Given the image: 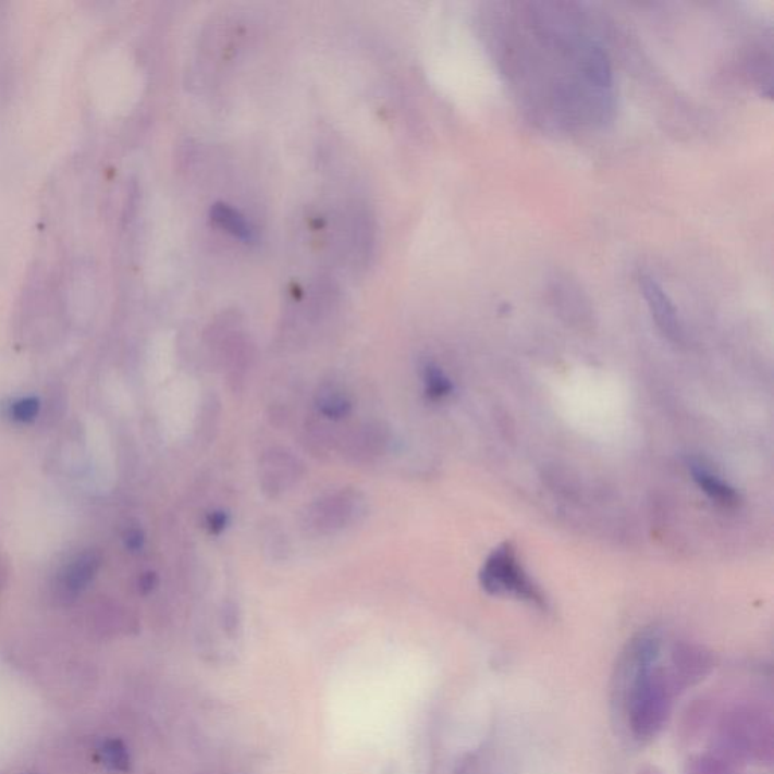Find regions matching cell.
I'll return each instance as SVG.
<instances>
[{"instance_id":"obj_1","label":"cell","mask_w":774,"mask_h":774,"mask_svg":"<svg viewBox=\"0 0 774 774\" xmlns=\"http://www.w3.org/2000/svg\"><path fill=\"white\" fill-rule=\"evenodd\" d=\"M616 679L617 702L624 707L634 737L637 740L655 738L671 717L676 693L667 671L626 646Z\"/></svg>"},{"instance_id":"obj_2","label":"cell","mask_w":774,"mask_h":774,"mask_svg":"<svg viewBox=\"0 0 774 774\" xmlns=\"http://www.w3.org/2000/svg\"><path fill=\"white\" fill-rule=\"evenodd\" d=\"M772 715L758 705H737L723 715L717 729V750L727 761L772 762Z\"/></svg>"},{"instance_id":"obj_3","label":"cell","mask_w":774,"mask_h":774,"mask_svg":"<svg viewBox=\"0 0 774 774\" xmlns=\"http://www.w3.org/2000/svg\"><path fill=\"white\" fill-rule=\"evenodd\" d=\"M480 582L490 594L515 597L544 606L542 591L524 570L513 543L505 542L492 551L480 572Z\"/></svg>"},{"instance_id":"obj_4","label":"cell","mask_w":774,"mask_h":774,"mask_svg":"<svg viewBox=\"0 0 774 774\" xmlns=\"http://www.w3.org/2000/svg\"><path fill=\"white\" fill-rule=\"evenodd\" d=\"M102 557L95 550L82 551L61 567L54 578V593L61 602H73L95 581Z\"/></svg>"},{"instance_id":"obj_5","label":"cell","mask_w":774,"mask_h":774,"mask_svg":"<svg viewBox=\"0 0 774 774\" xmlns=\"http://www.w3.org/2000/svg\"><path fill=\"white\" fill-rule=\"evenodd\" d=\"M713 668V656L695 644H676L672 652V666L667 671L675 690H686L707 678Z\"/></svg>"},{"instance_id":"obj_6","label":"cell","mask_w":774,"mask_h":774,"mask_svg":"<svg viewBox=\"0 0 774 774\" xmlns=\"http://www.w3.org/2000/svg\"><path fill=\"white\" fill-rule=\"evenodd\" d=\"M639 285L661 332L668 340L679 341L683 337V325H680L678 314H676L675 306H673L666 291L656 282L655 278L644 274V272L639 275Z\"/></svg>"},{"instance_id":"obj_7","label":"cell","mask_w":774,"mask_h":774,"mask_svg":"<svg viewBox=\"0 0 774 774\" xmlns=\"http://www.w3.org/2000/svg\"><path fill=\"white\" fill-rule=\"evenodd\" d=\"M691 477L696 481L703 492L713 501H717L718 504L723 505H734L737 504L738 493L733 486L727 484L723 481L721 477L715 476L705 466L700 465V463H691L690 465Z\"/></svg>"},{"instance_id":"obj_8","label":"cell","mask_w":774,"mask_h":774,"mask_svg":"<svg viewBox=\"0 0 774 774\" xmlns=\"http://www.w3.org/2000/svg\"><path fill=\"white\" fill-rule=\"evenodd\" d=\"M211 216L217 224H220L225 231L231 232L232 235L238 236V238L243 241H255V229L248 223L247 218L239 211H236V209H233L231 205H213Z\"/></svg>"},{"instance_id":"obj_9","label":"cell","mask_w":774,"mask_h":774,"mask_svg":"<svg viewBox=\"0 0 774 774\" xmlns=\"http://www.w3.org/2000/svg\"><path fill=\"white\" fill-rule=\"evenodd\" d=\"M100 758H102L103 764L114 772L126 773L131 770L130 749L120 738H107L100 745Z\"/></svg>"},{"instance_id":"obj_10","label":"cell","mask_w":774,"mask_h":774,"mask_svg":"<svg viewBox=\"0 0 774 774\" xmlns=\"http://www.w3.org/2000/svg\"><path fill=\"white\" fill-rule=\"evenodd\" d=\"M687 774H733V762L717 752L700 754L688 764Z\"/></svg>"},{"instance_id":"obj_11","label":"cell","mask_w":774,"mask_h":774,"mask_svg":"<svg viewBox=\"0 0 774 774\" xmlns=\"http://www.w3.org/2000/svg\"><path fill=\"white\" fill-rule=\"evenodd\" d=\"M41 403L37 396H26V398L15 400L8 408V415L14 422L33 423L40 415Z\"/></svg>"},{"instance_id":"obj_12","label":"cell","mask_w":774,"mask_h":774,"mask_svg":"<svg viewBox=\"0 0 774 774\" xmlns=\"http://www.w3.org/2000/svg\"><path fill=\"white\" fill-rule=\"evenodd\" d=\"M428 376H430L428 384H430L431 394L434 396H443L449 394L451 391L450 380L445 379L438 368H431L430 371H428Z\"/></svg>"},{"instance_id":"obj_13","label":"cell","mask_w":774,"mask_h":774,"mask_svg":"<svg viewBox=\"0 0 774 774\" xmlns=\"http://www.w3.org/2000/svg\"><path fill=\"white\" fill-rule=\"evenodd\" d=\"M639 774H663V773H661L659 769L652 767V765H646V767L640 770Z\"/></svg>"}]
</instances>
